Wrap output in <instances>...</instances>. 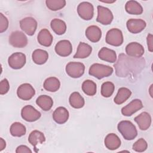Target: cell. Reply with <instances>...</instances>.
I'll return each mask as SVG.
<instances>
[{
	"instance_id": "6da1fadb",
	"label": "cell",
	"mask_w": 153,
	"mask_h": 153,
	"mask_svg": "<svg viewBox=\"0 0 153 153\" xmlns=\"http://www.w3.org/2000/svg\"><path fill=\"white\" fill-rule=\"evenodd\" d=\"M139 60L120 54L117 63L114 65L116 69V74L120 77H126L130 72H133L137 67V63Z\"/></svg>"
},
{
	"instance_id": "7a4b0ae2",
	"label": "cell",
	"mask_w": 153,
	"mask_h": 153,
	"mask_svg": "<svg viewBox=\"0 0 153 153\" xmlns=\"http://www.w3.org/2000/svg\"><path fill=\"white\" fill-rule=\"evenodd\" d=\"M118 130L123 137L127 140H133L137 135V131L135 126L130 121H120L117 126Z\"/></svg>"
},
{
	"instance_id": "3957f363",
	"label": "cell",
	"mask_w": 153,
	"mask_h": 153,
	"mask_svg": "<svg viewBox=\"0 0 153 153\" xmlns=\"http://www.w3.org/2000/svg\"><path fill=\"white\" fill-rule=\"evenodd\" d=\"M114 69L112 67L99 63H94L89 68V75L99 79H102L105 77L112 75Z\"/></svg>"
},
{
	"instance_id": "277c9868",
	"label": "cell",
	"mask_w": 153,
	"mask_h": 153,
	"mask_svg": "<svg viewBox=\"0 0 153 153\" xmlns=\"http://www.w3.org/2000/svg\"><path fill=\"white\" fill-rule=\"evenodd\" d=\"M123 35L121 30L112 28L108 31L106 35V42L112 46L118 47L123 43Z\"/></svg>"
},
{
	"instance_id": "5b68a950",
	"label": "cell",
	"mask_w": 153,
	"mask_h": 153,
	"mask_svg": "<svg viewBox=\"0 0 153 153\" xmlns=\"http://www.w3.org/2000/svg\"><path fill=\"white\" fill-rule=\"evenodd\" d=\"M66 74L74 78H78L81 77L84 73L85 65L81 62H71L66 66Z\"/></svg>"
},
{
	"instance_id": "8992f818",
	"label": "cell",
	"mask_w": 153,
	"mask_h": 153,
	"mask_svg": "<svg viewBox=\"0 0 153 153\" xmlns=\"http://www.w3.org/2000/svg\"><path fill=\"white\" fill-rule=\"evenodd\" d=\"M8 41L10 45L16 48H23L27 45L28 42L26 35L19 30L11 32Z\"/></svg>"
},
{
	"instance_id": "52a82bcc",
	"label": "cell",
	"mask_w": 153,
	"mask_h": 153,
	"mask_svg": "<svg viewBox=\"0 0 153 153\" xmlns=\"http://www.w3.org/2000/svg\"><path fill=\"white\" fill-rule=\"evenodd\" d=\"M77 13L82 19L90 20L94 16V7L88 2H82L78 5Z\"/></svg>"
},
{
	"instance_id": "ba28073f",
	"label": "cell",
	"mask_w": 153,
	"mask_h": 153,
	"mask_svg": "<svg viewBox=\"0 0 153 153\" xmlns=\"http://www.w3.org/2000/svg\"><path fill=\"white\" fill-rule=\"evenodd\" d=\"M97 17L96 21L103 25H108L113 20L114 16L111 11L105 7L97 6Z\"/></svg>"
},
{
	"instance_id": "9c48e42d",
	"label": "cell",
	"mask_w": 153,
	"mask_h": 153,
	"mask_svg": "<svg viewBox=\"0 0 153 153\" xmlns=\"http://www.w3.org/2000/svg\"><path fill=\"white\" fill-rule=\"evenodd\" d=\"M26 62V55L24 53L17 52L12 54L8 59V65L14 69L22 68Z\"/></svg>"
},
{
	"instance_id": "30bf717a",
	"label": "cell",
	"mask_w": 153,
	"mask_h": 153,
	"mask_svg": "<svg viewBox=\"0 0 153 153\" xmlns=\"http://www.w3.org/2000/svg\"><path fill=\"white\" fill-rule=\"evenodd\" d=\"M37 22L32 17L23 18L20 21V28L29 36H32L35 33L37 28Z\"/></svg>"
},
{
	"instance_id": "8fae6325",
	"label": "cell",
	"mask_w": 153,
	"mask_h": 153,
	"mask_svg": "<svg viewBox=\"0 0 153 153\" xmlns=\"http://www.w3.org/2000/svg\"><path fill=\"white\" fill-rule=\"evenodd\" d=\"M21 116L27 122H33L38 120L41 116L40 112L31 105L24 106L21 111Z\"/></svg>"
},
{
	"instance_id": "7c38bea8",
	"label": "cell",
	"mask_w": 153,
	"mask_h": 153,
	"mask_svg": "<svg viewBox=\"0 0 153 153\" xmlns=\"http://www.w3.org/2000/svg\"><path fill=\"white\" fill-rule=\"evenodd\" d=\"M35 94V89L32 85L29 83H24L20 85L17 90V96L23 100H29L31 99Z\"/></svg>"
},
{
	"instance_id": "4fadbf2b",
	"label": "cell",
	"mask_w": 153,
	"mask_h": 153,
	"mask_svg": "<svg viewBox=\"0 0 153 153\" xmlns=\"http://www.w3.org/2000/svg\"><path fill=\"white\" fill-rule=\"evenodd\" d=\"M144 51L143 47L136 42H130L126 47V54L131 57L140 58L143 55Z\"/></svg>"
},
{
	"instance_id": "5bb4252c",
	"label": "cell",
	"mask_w": 153,
	"mask_h": 153,
	"mask_svg": "<svg viewBox=\"0 0 153 153\" xmlns=\"http://www.w3.org/2000/svg\"><path fill=\"white\" fill-rule=\"evenodd\" d=\"M54 50L57 54L60 56H68L72 51V44L68 40H61L56 44Z\"/></svg>"
},
{
	"instance_id": "9a60e30c",
	"label": "cell",
	"mask_w": 153,
	"mask_h": 153,
	"mask_svg": "<svg viewBox=\"0 0 153 153\" xmlns=\"http://www.w3.org/2000/svg\"><path fill=\"white\" fill-rule=\"evenodd\" d=\"M126 26L130 32L132 33H138L144 30L146 23L142 19H131L127 22Z\"/></svg>"
},
{
	"instance_id": "2e32d148",
	"label": "cell",
	"mask_w": 153,
	"mask_h": 153,
	"mask_svg": "<svg viewBox=\"0 0 153 153\" xmlns=\"http://www.w3.org/2000/svg\"><path fill=\"white\" fill-rule=\"evenodd\" d=\"M143 106L142 102L140 99H134L121 109V113L124 116L130 117L141 109Z\"/></svg>"
},
{
	"instance_id": "e0dca14e",
	"label": "cell",
	"mask_w": 153,
	"mask_h": 153,
	"mask_svg": "<svg viewBox=\"0 0 153 153\" xmlns=\"http://www.w3.org/2000/svg\"><path fill=\"white\" fill-rule=\"evenodd\" d=\"M69 114L66 108L60 106L56 108L53 114V118L54 121L59 124L65 123L69 118Z\"/></svg>"
},
{
	"instance_id": "ac0fdd59",
	"label": "cell",
	"mask_w": 153,
	"mask_h": 153,
	"mask_svg": "<svg viewBox=\"0 0 153 153\" xmlns=\"http://www.w3.org/2000/svg\"><path fill=\"white\" fill-rule=\"evenodd\" d=\"M134 120L141 130H147L151 124V115L146 112H142L136 116Z\"/></svg>"
},
{
	"instance_id": "d6986e66",
	"label": "cell",
	"mask_w": 153,
	"mask_h": 153,
	"mask_svg": "<svg viewBox=\"0 0 153 153\" xmlns=\"http://www.w3.org/2000/svg\"><path fill=\"white\" fill-rule=\"evenodd\" d=\"M85 36L91 42H97L102 37L101 29L95 25L90 26L85 30Z\"/></svg>"
},
{
	"instance_id": "ffe728a7",
	"label": "cell",
	"mask_w": 153,
	"mask_h": 153,
	"mask_svg": "<svg viewBox=\"0 0 153 153\" xmlns=\"http://www.w3.org/2000/svg\"><path fill=\"white\" fill-rule=\"evenodd\" d=\"M100 59L109 63H115L117 60V54L113 50L106 47H102L98 53Z\"/></svg>"
},
{
	"instance_id": "44dd1931",
	"label": "cell",
	"mask_w": 153,
	"mask_h": 153,
	"mask_svg": "<svg viewBox=\"0 0 153 153\" xmlns=\"http://www.w3.org/2000/svg\"><path fill=\"white\" fill-rule=\"evenodd\" d=\"M105 145L109 150H115L121 145V140L114 133L108 134L105 138Z\"/></svg>"
},
{
	"instance_id": "7402d4cb",
	"label": "cell",
	"mask_w": 153,
	"mask_h": 153,
	"mask_svg": "<svg viewBox=\"0 0 153 153\" xmlns=\"http://www.w3.org/2000/svg\"><path fill=\"white\" fill-rule=\"evenodd\" d=\"M38 43L44 47H50L53 40V38L50 31L47 29H42L39 31L37 36Z\"/></svg>"
},
{
	"instance_id": "603a6c76",
	"label": "cell",
	"mask_w": 153,
	"mask_h": 153,
	"mask_svg": "<svg viewBox=\"0 0 153 153\" xmlns=\"http://www.w3.org/2000/svg\"><path fill=\"white\" fill-rule=\"evenodd\" d=\"M92 47L84 42H79L76 53L74 54V59H85L88 57L91 53Z\"/></svg>"
},
{
	"instance_id": "cb8c5ba5",
	"label": "cell",
	"mask_w": 153,
	"mask_h": 153,
	"mask_svg": "<svg viewBox=\"0 0 153 153\" xmlns=\"http://www.w3.org/2000/svg\"><path fill=\"white\" fill-rule=\"evenodd\" d=\"M32 58L35 64L43 65L47 61L48 59V54L45 50L36 49L33 51Z\"/></svg>"
},
{
	"instance_id": "d4e9b609",
	"label": "cell",
	"mask_w": 153,
	"mask_h": 153,
	"mask_svg": "<svg viewBox=\"0 0 153 153\" xmlns=\"http://www.w3.org/2000/svg\"><path fill=\"white\" fill-rule=\"evenodd\" d=\"M36 103L43 111H48L50 110L53 105L52 98L47 95H41L36 100Z\"/></svg>"
},
{
	"instance_id": "484cf974",
	"label": "cell",
	"mask_w": 153,
	"mask_h": 153,
	"mask_svg": "<svg viewBox=\"0 0 153 153\" xmlns=\"http://www.w3.org/2000/svg\"><path fill=\"white\" fill-rule=\"evenodd\" d=\"M45 140V137L43 133L38 130L32 131L28 137L29 142L36 148V146L38 144H41Z\"/></svg>"
},
{
	"instance_id": "4316f807",
	"label": "cell",
	"mask_w": 153,
	"mask_h": 153,
	"mask_svg": "<svg viewBox=\"0 0 153 153\" xmlns=\"http://www.w3.org/2000/svg\"><path fill=\"white\" fill-rule=\"evenodd\" d=\"M125 9L127 13L130 14L139 15L143 13L142 5L136 1H128L126 2Z\"/></svg>"
},
{
	"instance_id": "83f0119b",
	"label": "cell",
	"mask_w": 153,
	"mask_h": 153,
	"mask_svg": "<svg viewBox=\"0 0 153 153\" xmlns=\"http://www.w3.org/2000/svg\"><path fill=\"white\" fill-rule=\"evenodd\" d=\"M60 86V82L59 79L56 77H49L47 78L43 84L45 90L50 92H55L57 91Z\"/></svg>"
},
{
	"instance_id": "f1b7e54d",
	"label": "cell",
	"mask_w": 153,
	"mask_h": 153,
	"mask_svg": "<svg viewBox=\"0 0 153 153\" xmlns=\"http://www.w3.org/2000/svg\"><path fill=\"white\" fill-rule=\"evenodd\" d=\"M131 91L126 87H121L114 97V102L117 105H121L125 102L131 96Z\"/></svg>"
},
{
	"instance_id": "f546056e",
	"label": "cell",
	"mask_w": 153,
	"mask_h": 153,
	"mask_svg": "<svg viewBox=\"0 0 153 153\" xmlns=\"http://www.w3.org/2000/svg\"><path fill=\"white\" fill-rule=\"evenodd\" d=\"M50 26L52 30L59 35H63L66 30V25L64 21L59 19H54L51 21Z\"/></svg>"
},
{
	"instance_id": "4dcf8cb0",
	"label": "cell",
	"mask_w": 153,
	"mask_h": 153,
	"mask_svg": "<svg viewBox=\"0 0 153 153\" xmlns=\"http://www.w3.org/2000/svg\"><path fill=\"white\" fill-rule=\"evenodd\" d=\"M69 102L71 106L76 109L82 108L85 104V101L83 97L76 91L73 92L70 95Z\"/></svg>"
},
{
	"instance_id": "1f68e13d",
	"label": "cell",
	"mask_w": 153,
	"mask_h": 153,
	"mask_svg": "<svg viewBox=\"0 0 153 153\" xmlns=\"http://www.w3.org/2000/svg\"><path fill=\"white\" fill-rule=\"evenodd\" d=\"M10 131L13 136L21 137L26 134V128L23 124L19 122H15L11 124Z\"/></svg>"
},
{
	"instance_id": "d6a6232c",
	"label": "cell",
	"mask_w": 153,
	"mask_h": 153,
	"mask_svg": "<svg viewBox=\"0 0 153 153\" xmlns=\"http://www.w3.org/2000/svg\"><path fill=\"white\" fill-rule=\"evenodd\" d=\"M82 90L85 94L90 96H93L96 93V84L91 80H85L82 84Z\"/></svg>"
},
{
	"instance_id": "836d02e7",
	"label": "cell",
	"mask_w": 153,
	"mask_h": 153,
	"mask_svg": "<svg viewBox=\"0 0 153 153\" xmlns=\"http://www.w3.org/2000/svg\"><path fill=\"white\" fill-rule=\"evenodd\" d=\"M114 90L115 85L112 82H105L101 86V94L104 97H109L112 95Z\"/></svg>"
},
{
	"instance_id": "e575fe53",
	"label": "cell",
	"mask_w": 153,
	"mask_h": 153,
	"mask_svg": "<svg viewBox=\"0 0 153 153\" xmlns=\"http://www.w3.org/2000/svg\"><path fill=\"white\" fill-rule=\"evenodd\" d=\"M45 4L48 8L51 11H58L66 5L65 0H47Z\"/></svg>"
},
{
	"instance_id": "d590c367",
	"label": "cell",
	"mask_w": 153,
	"mask_h": 153,
	"mask_svg": "<svg viewBox=\"0 0 153 153\" xmlns=\"http://www.w3.org/2000/svg\"><path fill=\"white\" fill-rule=\"evenodd\" d=\"M147 147L148 143L143 138H140L133 145V149L138 152L145 151L147 149Z\"/></svg>"
},
{
	"instance_id": "8d00e7d4",
	"label": "cell",
	"mask_w": 153,
	"mask_h": 153,
	"mask_svg": "<svg viewBox=\"0 0 153 153\" xmlns=\"http://www.w3.org/2000/svg\"><path fill=\"white\" fill-rule=\"evenodd\" d=\"M8 27V20L2 13H0V32L2 33L7 30Z\"/></svg>"
},
{
	"instance_id": "74e56055",
	"label": "cell",
	"mask_w": 153,
	"mask_h": 153,
	"mask_svg": "<svg viewBox=\"0 0 153 153\" xmlns=\"http://www.w3.org/2000/svg\"><path fill=\"white\" fill-rule=\"evenodd\" d=\"M10 89V84L8 81L5 78L0 82V94L1 95L5 94L8 93Z\"/></svg>"
},
{
	"instance_id": "f35d334b",
	"label": "cell",
	"mask_w": 153,
	"mask_h": 153,
	"mask_svg": "<svg viewBox=\"0 0 153 153\" xmlns=\"http://www.w3.org/2000/svg\"><path fill=\"white\" fill-rule=\"evenodd\" d=\"M17 153H23V152H29L31 153L32 151L26 145H20L19 146L16 150Z\"/></svg>"
},
{
	"instance_id": "ab89813d",
	"label": "cell",
	"mask_w": 153,
	"mask_h": 153,
	"mask_svg": "<svg viewBox=\"0 0 153 153\" xmlns=\"http://www.w3.org/2000/svg\"><path fill=\"white\" fill-rule=\"evenodd\" d=\"M152 35L151 33H149L147 36L146 38V41H147V45H148V50L150 52L153 51V45H152Z\"/></svg>"
},
{
	"instance_id": "60d3db41",
	"label": "cell",
	"mask_w": 153,
	"mask_h": 153,
	"mask_svg": "<svg viewBox=\"0 0 153 153\" xmlns=\"http://www.w3.org/2000/svg\"><path fill=\"white\" fill-rule=\"evenodd\" d=\"M6 146V142L2 138H0V151H2Z\"/></svg>"
},
{
	"instance_id": "b9f144b4",
	"label": "cell",
	"mask_w": 153,
	"mask_h": 153,
	"mask_svg": "<svg viewBox=\"0 0 153 153\" xmlns=\"http://www.w3.org/2000/svg\"><path fill=\"white\" fill-rule=\"evenodd\" d=\"M152 84L151 85V87H150V88H149V93H150V95H151V96L152 97Z\"/></svg>"
},
{
	"instance_id": "7bdbcfd3",
	"label": "cell",
	"mask_w": 153,
	"mask_h": 153,
	"mask_svg": "<svg viewBox=\"0 0 153 153\" xmlns=\"http://www.w3.org/2000/svg\"><path fill=\"white\" fill-rule=\"evenodd\" d=\"M104 3H113L114 2H115V1H102Z\"/></svg>"
}]
</instances>
